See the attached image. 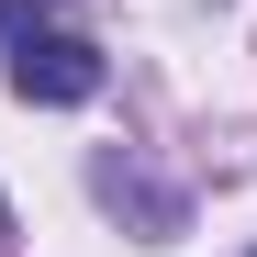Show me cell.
Wrapping results in <instances>:
<instances>
[{
  "instance_id": "1",
  "label": "cell",
  "mask_w": 257,
  "mask_h": 257,
  "mask_svg": "<svg viewBox=\"0 0 257 257\" xmlns=\"http://www.w3.org/2000/svg\"><path fill=\"white\" fill-rule=\"evenodd\" d=\"M0 78H12V101L67 112V101L101 90V45H90V34H56V23H12V12H0Z\"/></svg>"
},
{
  "instance_id": "2",
  "label": "cell",
  "mask_w": 257,
  "mask_h": 257,
  "mask_svg": "<svg viewBox=\"0 0 257 257\" xmlns=\"http://www.w3.org/2000/svg\"><path fill=\"white\" fill-rule=\"evenodd\" d=\"M0 246H12V201H0Z\"/></svg>"
}]
</instances>
